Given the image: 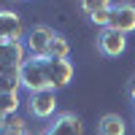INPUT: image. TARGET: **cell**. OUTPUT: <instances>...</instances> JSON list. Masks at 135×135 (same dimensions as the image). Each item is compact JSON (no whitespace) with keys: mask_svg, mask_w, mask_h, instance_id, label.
I'll return each instance as SVG.
<instances>
[{"mask_svg":"<svg viewBox=\"0 0 135 135\" xmlns=\"http://www.w3.org/2000/svg\"><path fill=\"white\" fill-rule=\"evenodd\" d=\"M76 68L70 60L54 57H27L22 65V89L27 92H46V89H65L73 81Z\"/></svg>","mask_w":135,"mask_h":135,"instance_id":"cell-1","label":"cell"},{"mask_svg":"<svg viewBox=\"0 0 135 135\" xmlns=\"http://www.w3.org/2000/svg\"><path fill=\"white\" fill-rule=\"evenodd\" d=\"M25 105H27V114L32 119H41V122L54 119L57 116V92H54V89H46V92H27Z\"/></svg>","mask_w":135,"mask_h":135,"instance_id":"cell-2","label":"cell"},{"mask_svg":"<svg viewBox=\"0 0 135 135\" xmlns=\"http://www.w3.org/2000/svg\"><path fill=\"white\" fill-rule=\"evenodd\" d=\"M54 32L49 25H35L32 30L25 32V51H27V57H49V46H51V41H54Z\"/></svg>","mask_w":135,"mask_h":135,"instance_id":"cell-3","label":"cell"},{"mask_svg":"<svg viewBox=\"0 0 135 135\" xmlns=\"http://www.w3.org/2000/svg\"><path fill=\"white\" fill-rule=\"evenodd\" d=\"M27 62L25 43H0V76L22 73V65Z\"/></svg>","mask_w":135,"mask_h":135,"instance_id":"cell-4","label":"cell"},{"mask_svg":"<svg viewBox=\"0 0 135 135\" xmlns=\"http://www.w3.org/2000/svg\"><path fill=\"white\" fill-rule=\"evenodd\" d=\"M25 41V22L16 11L0 8V43H19Z\"/></svg>","mask_w":135,"mask_h":135,"instance_id":"cell-5","label":"cell"},{"mask_svg":"<svg viewBox=\"0 0 135 135\" xmlns=\"http://www.w3.org/2000/svg\"><path fill=\"white\" fill-rule=\"evenodd\" d=\"M41 135H84V124L73 111H62L46 124Z\"/></svg>","mask_w":135,"mask_h":135,"instance_id":"cell-6","label":"cell"},{"mask_svg":"<svg viewBox=\"0 0 135 135\" xmlns=\"http://www.w3.org/2000/svg\"><path fill=\"white\" fill-rule=\"evenodd\" d=\"M108 27L122 32V35L135 32V3H114V8H111V25Z\"/></svg>","mask_w":135,"mask_h":135,"instance_id":"cell-7","label":"cell"},{"mask_svg":"<svg viewBox=\"0 0 135 135\" xmlns=\"http://www.w3.org/2000/svg\"><path fill=\"white\" fill-rule=\"evenodd\" d=\"M127 49V35H122L116 30H100L97 35V51L103 54V57H119V54H124Z\"/></svg>","mask_w":135,"mask_h":135,"instance_id":"cell-8","label":"cell"},{"mask_svg":"<svg viewBox=\"0 0 135 135\" xmlns=\"http://www.w3.org/2000/svg\"><path fill=\"white\" fill-rule=\"evenodd\" d=\"M97 135H127V122L119 114H105L97 122Z\"/></svg>","mask_w":135,"mask_h":135,"instance_id":"cell-9","label":"cell"},{"mask_svg":"<svg viewBox=\"0 0 135 135\" xmlns=\"http://www.w3.org/2000/svg\"><path fill=\"white\" fill-rule=\"evenodd\" d=\"M0 135H30L27 122L22 116H3L0 114Z\"/></svg>","mask_w":135,"mask_h":135,"instance_id":"cell-10","label":"cell"},{"mask_svg":"<svg viewBox=\"0 0 135 135\" xmlns=\"http://www.w3.org/2000/svg\"><path fill=\"white\" fill-rule=\"evenodd\" d=\"M49 57H54V60H68L70 57V43H68V38L65 35H54V41H51V46H49Z\"/></svg>","mask_w":135,"mask_h":135,"instance_id":"cell-11","label":"cell"},{"mask_svg":"<svg viewBox=\"0 0 135 135\" xmlns=\"http://www.w3.org/2000/svg\"><path fill=\"white\" fill-rule=\"evenodd\" d=\"M19 105H22L19 95H6V92H0V114H3V116H16Z\"/></svg>","mask_w":135,"mask_h":135,"instance_id":"cell-12","label":"cell"},{"mask_svg":"<svg viewBox=\"0 0 135 135\" xmlns=\"http://www.w3.org/2000/svg\"><path fill=\"white\" fill-rule=\"evenodd\" d=\"M127 97H130L132 103H135V76H132L130 81H127Z\"/></svg>","mask_w":135,"mask_h":135,"instance_id":"cell-13","label":"cell"}]
</instances>
